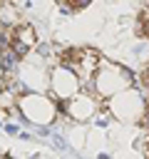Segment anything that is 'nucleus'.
Here are the masks:
<instances>
[{"mask_svg": "<svg viewBox=\"0 0 149 159\" xmlns=\"http://www.w3.org/2000/svg\"><path fill=\"white\" fill-rule=\"evenodd\" d=\"M0 157H2V147H0Z\"/></svg>", "mask_w": 149, "mask_h": 159, "instance_id": "6e6552de", "label": "nucleus"}, {"mask_svg": "<svg viewBox=\"0 0 149 159\" xmlns=\"http://www.w3.org/2000/svg\"><path fill=\"white\" fill-rule=\"evenodd\" d=\"M94 109H97V102H94L92 97H87V94H77V97H72V102L67 104V114H70L72 119H87V117L94 114Z\"/></svg>", "mask_w": 149, "mask_h": 159, "instance_id": "20e7f679", "label": "nucleus"}, {"mask_svg": "<svg viewBox=\"0 0 149 159\" xmlns=\"http://www.w3.org/2000/svg\"><path fill=\"white\" fill-rule=\"evenodd\" d=\"M147 112H149V104H147Z\"/></svg>", "mask_w": 149, "mask_h": 159, "instance_id": "1a4fd4ad", "label": "nucleus"}, {"mask_svg": "<svg viewBox=\"0 0 149 159\" xmlns=\"http://www.w3.org/2000/svg\"><path fill=\"white\" fill-rule=\"evenodd\" d=\"M15 42H20L22 47H35V42H37V37H35V30L30 27V25H17L15 27Z\"/></svg>", "mask_w": 149, "mask_h": 159, "instance_id": "39448f33", "label": "nucleus"}, {"mask_svg": "<svg viewBox=\"0 0 149 159\" xmlns=\"http://www.w3.org/2000/svg\"><path fill=\"white\" fill-rule=\"evenodd\" d=\"M77 89H79V80H77V75H74L70 67H55V70H52L50 92H52L60 102H65L67 97H72ZM74 97H77V94H74Z\"/></svg>", "mask_w": 149, "mask_h": 159, "instance_id": "f03ea898", "label": "nucleus"}, {"mask_svg": "<svg viewBox=\"0 0 149 159\" xmlns=\"http://www.w3.org/2000/svg\"><path fill=\"white\" fill-rule=\"evenodd\" d=\"M139 35H144V37H149V25H139V30H137Z\"/></svg>", "mask_w": 149, "mask_h": 159, "instance_id": "0eeeda50", "label": "nucleus"}, {"mask_svg": "<svg viewBox=\"0 0 149 159\" xmlns=\"http://www.w3.org/2000/svg\"><path fill=\"white\" fill-rule=\"evenodd\" d=\"M20 107H22V112H25L32 122H40V124L52 122L55 109H52V102H47V97H37V94L22 97V99H20Z\"/></svg>", "mask_w": 149, "mask_h": 159, "instance_id": "7ed1b4c3", "label": "nucleus"}, {"mask_svg": "<svg viewBox=\"0 0 149 159\" xmlns=\"http://www.w3.org/2000/svg\"><path fill=\"white\" fill-rule=\"evenodd\" d=\"M132 84V75L124 70V67H119V65H112V62H107V65H99V70H97V75H94V87H97V92L104 97V94H114V92H119V89H124V87H129Z\"/></svg>", "mask_w": 149, "mask_h": 159, "instance_id": "f257e3e1", "label": "nucleus"}, {"mask_svg": "<svg viewBox=\"0 0 149 159\" xmlns=\"http://www.w3.org/2000/svg\"><path fill=\"white\" fill-rule=\"evenodd\" d=\"M87 2H62V10H82Z\"/></svg>", "mask_w": 149, "mask_h": 159, "instance_id": "423d86ee", "label": "nucleus"}]
</instances>
